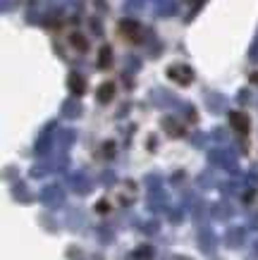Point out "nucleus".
I'll use <instances>...</instances> for the list:
<instances>
[{"instance_id": "nucleus-1", "label": "nucleus", "mask_w": 258, "mask_h": 260, "mask_svg": "<svg viewBox=\"0 0 258 260\" xmlns=\"http://www.w3.org/2000/svg\"><path fill=\"white\" fill-rule=\"evenodd\" d=\"M167 77H170L172 81H177L180 86H187V84L194 81V72H191V67H187V64H172L170 70H167Z\"/></svg>"}, {"instance_id": "nucleus-2", "label": "nucleus", "mask_w": 258, "mask_h": 260, "mask_svg": "<svg viewBox=\"0 0 258 260\" xmlns=\"http://www.w3.org/2000/svg\"><path fill=\"white\" fill-rule=\"evenodd\" d=\"M41 201H43V205H48V208H60V205L65 203V193L60 186H46V189L41 191Z\"/></svg>"}, {"instance_id": "nucleus-3", "label": "nucleus", "mask_w": 258, "mask_h": 260, "mask_svg": "<svg viewBox=\"0 0 258 260\" xmlns=\"http://www.w3.org/2000/svg\"><path fill=\"white\" fill-rule=\"evenodd\" d=\"M120 31H122V36H127V39L132 41V43H139L141 36H144L141 26L136 22H132V19H122V22H120Z\"/></svg>"}, {"instance_id": "nucleus-4", "label": "nucleus", "mask_w": 258, "mask_h": 260, "mask_svg": "<svg viewBox=\"0 0 258 260\" xmlns=\"http://www.w3.org/2000/svg\"><path fill=\"white\" fill-rule=\"evenodd\" d=\"M244 237H246V232H244L242 227L227 229V234H225V246H230V248H239V246H244Z\"/></svg>"}, {"instance_id": "nucleus-5", "label": "nucleus", "mask_w": 258, "mask_h": 260, "mask_svg": "<svg viewBox=\"0 0 258 260\" xmlns=\"http://www.w3.org/2000/svg\"><path fill=\"white\" fill-rule=\"evenodd\" d=\"M230 122H232V126H235L237 132H242V134H246L249 132V117L244 115V112H232L230 115Z\"/></svg>"}, {"instance_id": "nucleus-6", "label": "nucleus", "mask_w": 258, "mask_h": 260, "mask_svg": "<svg viewBox=\"0 0 258 260\" xmlns=\"http://www.w3.org/2000/svg\"><path fill=\"white\" fill-rule=\"evenodd\" d=\"M198 246H201V251L211 253L215 248V234H213L211 229H204L201 234H198Z\"/></svg>"}, {"instance_id": "nucleus-7", "label": "nucleus", "mask_w": 258, "mask_h": 260, "mask_svg": "<svg viewBox=\"0 0 258 260\" xmlns=\"http://www.w3.org/2000/svg\"><path fill=\"white\" fill-rule=\"evenodd\" d=\"M213 220H230V217H232V208H230V205L227 203H218L215 205V208H213Z\"/></svg>"}, {"instance_id": "nucleus-8", "label": "nucleus", "mask_w": 258, "mask_h": 260, "mask_svg": "<svg viewBox=\"0 0 258 260\" xmlns=\"http://www.w3.org/2000/svg\"><path fill=\"white\" fill-rule=\"evenodd\" d=\"M151 258H153V248L151 246H139L129 255V260H151Z\"/></svg>"}, {"instance_id": "nucleus-9", "label": "nucleus", "mask_w": 258, "mask_h": 260, "mask_svg": "<svg viewBox=\"0 0 258 260\" xmlns=\"http://www.w3.org/2000/svg\"><path fill=\"white\" fill-rule=\"evenodd\" d=\"M72 189L77 191V193H89V191H91V184H89L81 174H77V177H72Z\"/></svg>"}, {"instance_id": "nucleus-10", "label": "nucleus", "mask_w": 258, "mask_h": 260, "mask_svg": "<svg viewBox=\"0 0 258 260\" xmlns=\"http://www.w3.org/2000/svg\"><path fill=\"white\" fill-rule=\"evenodd\" d=\"M12 196H15L17 201H19V203H32V201H34L32 193L24 189V184H17L15 189H12Z\"/></svg>"}, {"instance_id": "nucleus-11", "label": "nucleus", "mask_w": 258, "mask_h": 260, "mask_svg": "<svg viewBox=\"0 0 258 260\" xmlns=\"http://www.w3.org/2000/svg\"><path fill=\"white\" fill-rule=\"evenodd\" d=\"M149 208H151V210H156V213L165 210V208H167V196H163V193H153V198H151Z\"/></svg>"}, {"instance_id": "nucleus-12", "label": "nucleus", "mask_w": 258, "mask_h": 260, "mask_svg": "<svg viewBox=\"0 0 258 260\" xmlns=\"http://www.w3.org/2000/svg\"><path fill=\"white\" fill-rule=\"evenodd\" d=\"M112 95H115V86H112V84H103V86L98 88V103H108Z\"/></svg>"}, {"instance_id": "nucleus-13", "label": "nucleus", "mask_w": 258, "mask_h": 260, "mask_svg": "<svg viewBox=\"0 0 258 260\" xmlns=\"http://www.w3.org/2000/svg\"><path fill=\"white\" fill-rule=\"evenodd\" d=\"M70 86H72V91H74V93H84L86 91V84H84V79H81V77H79V74H70Z\"/></svg>"}, {"instance_id": "nucleus-14", "label": "nucleus", "mask_w": 258, "mask_h": 260, "mask_svg": "<svg viewBox=\"0 0 258 260\" xmlns=\"http://www.w3.org/2000/svg\"><path fill=\"white\" fill-rule=\"evenodd\" d=\"M163 126H165V129H167V132H170L172 136H182V129H180V126H177V122H172V119H165V122H163Z\"/></svg>"}, {"instance_id": "nucleus-15", "label": "nucleus", "mask_w": 258, "mask_h": 260, "mask_svg": "<svg viewBox=\"0 0 258 260\" xmlns=\"http://www.w3.org/2000/svg\"><path fill=\"white\" fill-rule=\"evenodd\" d=\"M108 64H110V48L105 46V48H101V62H98V67H101V70H105Z\"/></svg>"}, {"instance_id": "nucleus-16", "label": "nucleus", "mask_w": 258, "mask_h": 260, "mask_svg": "<svg viewBox=\"0 0 258 260\" xmlns=\"http://www.w3.org/2000/svg\"><path fill=\"white\" fill-rule=\"evenodd\" d=\"M72 43L77 46V50H86V48H89V43L84 41V36H79V34H72Z\"/></svg>"}, {"instance_id": "nucleus-17", "label": "nucleus", "mask_w": 258, "mask_h": 260, "mask_svg": "<svg viewBox=\"0 0 258 260\" xmlns=\"http://www.w3.org/2000/svg\"><path fill=\"white\" fill-rule=\"evenodd\" d=\"M144 232H146V234H156L158 224H156V222H153V224H144Z\"/></svg>"}, {"instance_id": "nucleus-18", "label": "nucleus", "mask_w": 258, "mask_h": 260, "mask_svg": "<svg viewBox=\"0 0 258 260\" xmlns=\"http://www.w3.org/2000/svg\"><path fill=\"white\" fill-rule=\"evenodd\" d=\"M251 229H258V215H253V217H251Z\"/></svg>"}, {"instance_id": "nucleus-19", "label": "nucleus", "mask_w": 258, "mask_h": 260, "mask_svg": "<svg viewBox=\"0 0 258 260\" xmlns=\"http://www.w3.org/2000/svg\"><path fill=\"white\" fill-rule=\"evenodd\" d=\"M165 260H191V258H184V255H170V258H165Z\"/></svg>"}, {"instance_id": "nucleus-20", "label": "nucleus", "mask_w": 258, "mask_h": 260, "mask_svg": "<svg viewBox=\"0 0 258 260\" xmlns=\"http://www.w3.org/2000/svg\"><path fill=\"white\" fill-rule=\"evenodd\" d=\"M94 260H103V258H101V255H94Z\"/></svg>"}, {"instance_id": "nucleus-21", "label": "nucleus", "mask_w": 258, "mask_h": 260, "mask_svg": "<svg viewBox=\"0 0 258 260\" xmlns=\"http://www.w3.org/2000/svg\"><path fill=\"white\" fill-rule=\"evenodd\" d=\"M256 248H258V244H256Z\"/></svg>"}]
</instances>
